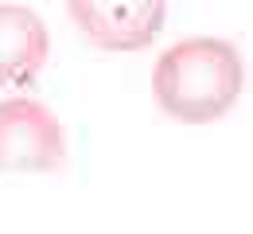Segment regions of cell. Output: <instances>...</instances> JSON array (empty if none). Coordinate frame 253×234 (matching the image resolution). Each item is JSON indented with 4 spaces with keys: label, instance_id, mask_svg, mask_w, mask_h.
<instances>
[{
    "label": "cell",
    "instance_id": "cell-1",
    "mask_svg": "<svg viewBox=\"0 0 253 234\" xmlns=\"http://www.w3.org/2000/svg\"><path fill=\"white\" fill-rule=\"evenodd\" d=\"M246 59L222 35H183L152 67V98L175 125H214L246 94Z\"/></svg>",
    "mask_w": 253,
    "mask_h": 234
},
{
    "label": "cell",
    "instance_id": "cell-2",
    "mask_svg": "<svg viewBox=\"0 0 253 234\" xmlns=\"http://www.w3.org/2000/svg\"><path fill=\"white\" fill-rule=\"evenodd\" d=\"M70 137L59 113L32 94L0 98V176H43L63 172Z\"/></svg>",
    "mask_w": 253,
    "mask_h": 234
},
{
    "label": "cell",
    "instance_id": "cell-3",
    "mask_svg": "<svg viewBox=\"0 0 253 234\" xmlns=\"http://www.w3.org/2000/svg\"><path fill=\"white\" fill-rule=\"evenodd\" d=\"M74 32L105 55L148 51L168 24V0H66Z\"/></svg>",
    "mask_w": 253,
    "mask_h": 234
},
{
    "label": "cell",
    "instance_id": "cell-4",
    "mask_svg": "<svg viewBox=\"0 0 253 234\" xmlns=\"http://www.w3.org/2000/svg\"><path fill=\"white\" fill-rule=\"evenodd\" d=\"M51 63L47 20L16 0L0 4V86H32Z\"/></svg>",
    "mask_w": 253,
    "mask_h": 234
}]
</instances>
